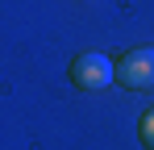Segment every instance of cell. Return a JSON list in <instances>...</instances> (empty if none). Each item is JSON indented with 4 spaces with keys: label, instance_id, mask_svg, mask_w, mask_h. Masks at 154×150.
I'll list each match as a JSON object with an SVG mask.
<instances>
[{
    "label": "cell",
    "instance_id": "cell-2",
    "mask_svg": "<svg viewBox=\"0 0 154 150\" xmlns=\"http://www.w3.org/2000/svg\"><path fill=\"white\" fill-rule=\"evenodd\" d=\"M117 79L125 88H137V92L154 88V50H129L117 63Z\"/></svg>",
    "mask_w": 154,
    "mask_h": 150
},
{
    "label": "cell",
    "instance_id": "cell-3",
    "mask_svg": "<svg viewBox=\"0 0 154 150\" xmlns=\"http://www.w3.org/2000/svg\"><path fill=\"white\" fill-rule=\"evenodd\" d=\"M142 142H146V146L154 150V108L146 113V117H142Z\"/></svg>",
    "mask_w": 154,
    "mask_h": 150
},
{
    "label": "cell",
    "instance_id": "cell-1",
    "mask_svg": "<svg viewBox=\"0 0 154 150\" xmlns=\"http://www.w3.org/2000/svg\"><path fill=\"white\" fill-rule=\"evenodd\" d=\"M71 79H75L83 92H104L117 79V67L104 54H83V58H75V67H71Z\"/></svg>",
    "mask_w": 154,
    "mask_h": 150
}]
</instances>
